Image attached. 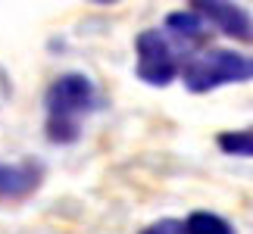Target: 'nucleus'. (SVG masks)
I'll return each mask as SVG.
<instances>
[{"label": "nucleus", "instance_id": "nucleus-1", "mask_svg": "<svg viewBox=\"0 0 253 234\" xmlns=\"http://www.w3.org/2000/svg\"><path fill=\"white\" fill-rule=\"evenodd\" d=\"M44 110H47V141L56 147H69L82 138V119L100 110V94H97L94 78L84 72H63L56 75L50 87L44 91Z\"/></svg>", "mask_w": 253, "mask_h": 234}, {"label": "nucleus", "instance_id": "nucleus-2", "mask_svg": "<svg viewBox=\"0 0 253 234\" xmlns=\"http://www.w3.org/2000/svg\"><path fill=\"white\" fill-rule=\"evenodd\" d=\"M244 81H253V56L228 47H210L200 56H191L181 69V84L191 94H210Z\"/></svg>", "mask_w": 253, "mask_h": 234}, {"label": "nucleus", "instance_id": "nucleus-3", "mask_svg": "<svg viewBox=\"0 0 253 234\" xmlns=\"http://www.w3.org/2000/svg\"><path fill=\"white\" fill-rule=\"evenodd\" d=\"M134 75L150 87H169L181 75L178 50L160 28H144L134 38Z\"/></svg>", "mask_w": 253, "mask_h": 234}, {"label": "nucleus", "instance_id": "nucleus-4", "mask_svg": "<svg viewBox=\"0 0 253 234\" xmlns=\"http://www.w3.org/2000/svg\"><path fill=\"white\" fill-rule=\"evenodd\" d=\"M188 9H194L210 28L222 32L235 41H253V19L244 6L228 3V0H191Z\"/></svg>", "mask_w": 253, "mask_h": 234}, {"label": "nucleus", "instance_id": "nucleus-5", "mask_svg": "<svg viewBox=\"0 0 253 234\" xmlns=\"http://www.w3.org/2000/svg\"><path fill=\"white\" fill-rule=\"evenodd\" d=\"M44 178V165L35 159L22 162H0V197L6 200H22L28 194H35L41 188Z\"/></svg>", "mask_w": 253, "mask_h": 234}, {"label": "nucleus", "instance_id": "nucleus-6", "mask_svg": "<svg viewBox=\"0 0 253 234\" xmlns=\"http://www.w3.org/2000/svg\"><path fill=\"white\" fill-rule=\"evenodd\" d=\"M163 35L172 41V47H203L210 41V25L194 9H175L166 16Z\"/></svg>", "mask_w": 253, "mask_h": 234}, {"label": "nucleus", "instance_id": "nucleus-7", "mask_svg": "<svg viewBox=\"0 0 253 234\" xmlns=\"http://www.w3.org/2000/svg\"><path fill=\"white\" fill-rule=\"evenodd\" d=\"M181 225H184V234H238L228 219H222L219 212H210V209H194Z\"/></svg>", "mask_w": 253, "mask_h": 234}, {"label": "nucleus", "instance_id": "nucleus-8", "mask_svg": "<svg viewBox=\"0 0 253 234\" xmlns=\"http://www.w3.org/2000/svg\"><path fill=\"white\" fill-rule=\"evenodd\" d=\"M216 147L225 156H241V159H253V128H231L219 131Z\"/></svg>", "mask_w": 253, "mask_h": 234}, {"label": "nucleus", "instance_id": "nucleus-9", "mask_svg": "<svg viewBox=\"0 0 253 234\" xmlns=\"http://www.w3.org/2000/svg\"><path fill=\"white\" fill-rule=\"evenodd\" d=\"M141 234H184V225L178 219H160L150 222L147 228H141Z\"/></svg>", "mask_w": 253, "mask_h": 234}]
</instances>
